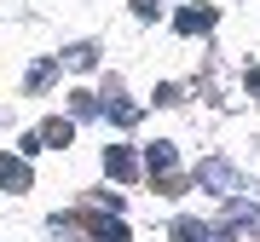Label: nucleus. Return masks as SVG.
Instances as JSON below:
<instances>
[{
	"label": "nucleus",
	"instance_id": "nucleus-1",
	"mask_svg": "<svg viewBox=\"0 0 260 242\" xmlns=\"http://www.w3.org/2000/svg\"><path fill=\"white\" fill-rule=\"evenodd\" d=\"M197 179H203V185H214V190H225V196H243V190H249V179H243L232 162H203V168H197Z\"/></svg>",
	"mask_w": 260,
	"mask_h": 242
},
{
	"label": "nucleus",
	"instance_id": "nucleus-2",
	"mask_svg": "<svg viewBox=\"0 0 260 242\" xmlns=\"http://www.w3.org/2000/svg\"><path fill=\"white\" fill-rule=\"evenodd\" d=\"M104 173H110V179H121V185H127V179H139V162H133V150L110 144V150H104Z\"/></svg>",
	"mask_w": 260,
	"mask_h": 242
},
{
	"label": "nucleus",
	"instance_id": "nucleus-3",
	"mask_svg": "<svg viewBox=\"0 0 260 242\" xmlns=\"http://www.w3.org/2000/svg\"><path fill=\"white\" fill-rule=\"evenodd\" d=\"M0 190H29V162L23 156H0Z\"/></svg>",
	"mask_w": 260,
	"mask_h": 242
},
{
	"label": "nucleus",
	"instance_id": "nucleus-4",
	"mask_svg": "<svg viewBox=\"0 0 260 242\" xmlns=\"http://www.w3.org/2000/svg\"><path fill=\"white\" fill-rule=\"evenodd\" d=\"M145 173H150V179L174 173V144H150V150H145Z\"/></svg>",
	"mask_w": 260,
	"mask_h": 242
},
{
	"label": "nucleus",
	"instance_id": "nucleus-5",
	"mask_svg": "<svg viewBox=\"0 0 260 242\" xmlns=\"http://www.w3.org/2000/svg\"><path fill=\"white\" fill-rule=\"evenodd\" d=\"M174 242H214V231L197 219H174Z\"/></svg>",
	"mask_w": 260,
	"mask_h": 242
},
{
	"label": "nucleus",
	"instance_id": "nucleus-6",
	"mask_svg": "<svg viewBox=\"0 0 260 242\" xmlns=\"http://www.w3.org/2000/svg\"><path fill=\"white\" fill-rule=\"evenodd\" d=\"M208 23H214L208 6H185V12H179V29H185V35H197V29H208Z\"/></svg>",
	"mask_w": 260,
	"mask_h": 242
},
{
	"label": "nucleus",
	"instance_id": "nucleus-7",
	"mask_svg": "<svg viewBox=\"0 0 260 242\" xmlns=\"http://www.w3.org/2000/svg\"><path fill=\"white\" fill-rule=\"evenodd\" d=\"M87 242H127V225H93Z\"/></svg>",
	"mask_w": 260,
	"mask_h": 242
},
{
	"label": "nucleus",
	"instance_id": "nucleus-8",
	"mask_svg": "<svg viewBox=\"0 0 260 242\" xmlns=\"http://www.w3.org/2000/svg\"><path fill=\"white\" fill-rule=\"evenodd\" d=\"M104 110H110L116 121H139V110H133V104H127V98H121V93H116V98H104Z\"/></svg>",
	"mask_w": 260,
	"mask_h": 242
},
{
	"label": "nucleus",
	"instance_id": "nucleus-9",
	"mask_svg": "<svg viewBox=\"0 0 260 242\" xmlns=\"http://www.w3.org/2000/svg\"><path fill=\"white\" fill-rule=\"evenodd\" d=\"M70 133H75L70 121H47V133H41V139H47V144H70Z\"/></svg>",
	"mask_w": 260,
	"mask_h": 242
},
{
	"label": "nucleus",
	"instance_id": "nucleus-10",
	"mask_svg": "<svg viewBox=\"0 0 260 242\" xmlns=\"http://www.w3.org/2000/svg\"><path fill=\"white\" fill-rule=\"evenodd\" d=\"M52 75H58V64H41L35 75H29V93H41V87H47V81H52Z\"/></svg>",
	"mask_w": 260,
	"mask_h": 242
}]
</instances>
